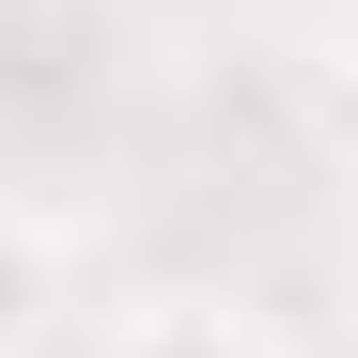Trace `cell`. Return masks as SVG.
I'll list each match as a JSON object with an SVG mask.
<instances>
[{
    "label": "cell",
    "mask_w": 358,
    "mask_h": 358,
    "mask_svg": "<svg viewBox=\"0 0 358 358\" xmlns=\"http://www.w3.org/2000/svg\"><path fill=\"white\" fill-rule=\"evenodd\" d=\"M31 327H47V250H31L16 218H0V358H16Z\"/></svg>",
    "instance_id": "cell-2"
},
{
    "label": "cell",
    "mask_w": 358,
    "mask_h": 358,
    "mask_svg": "<svg viewBox=\"0 0 358 358\" xmlns=\"http://www.w3.org/2000/svg\"><path fill=\"white\" fill-rule=\"evenodd\" d=\"M94 358H280V343L234 327V312H141L125 343H94Z\"/></svg>",
    "instance_id": "cell-1"
}]
</instances>
